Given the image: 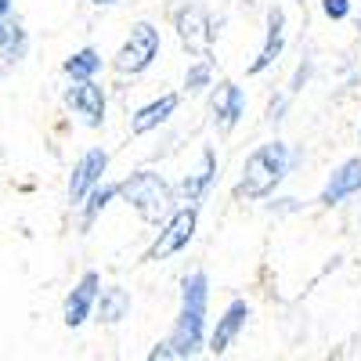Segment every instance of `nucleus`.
Segmentation results:
<instances>
[{
  "mask_svg": "<svg viewBox=\"0 0 361 361\" xmlns=\"http://www.w3.org/2000/svg\"><path fill=\"white\" fill-rule=\"evenodd\" d=\"M209 109H214V123L217 130H231L238 119H243V109H246V98H243V90H238L235 83H221L214 90V102H209Z\"/></svg>",
  "mask_w": 361,
  "mask_h": 361,
  "instance_id": "nucleus-10",
  "label": "nucleus"
},
{
  "mask_svg": "<svg viewBox=\"0 0 361 361\" xmlns=\"http://www.w3.org/2000/svg\"><path fill=\"white\" fill-rule=\"evenodd\" d=\"M354 192H361V159L343 163L333 177H329V185H325V192H322V202H325V206H336V202H343V199L354 195Z\"/></svg>",
  "mask_w": 361,
  "mask_h": 361,
  "instance_id": "nucleus-12",
  "label": "nucleus"
},
{
  "mask_svg": "<svg viewBox=\"0 0 361 361\" xmlns=\"http://www.w3.org/2000/svg\"><path fill=\"white\" fill-rule=\"evenodd\" d=\"M69 105L87 119L90 127H98L102 119H105V94H102V87L90 83V80H80V83L69 90Z\"/></svg>",
  "mask_w": 361,
  "mask_h": 361,
  "instance_id": "nucleus-11",
  "label": "nucleus"
},
{
  "mask_svg": "<svg viewBox=\"0 0 361 361\" xmlns=\"http://www.w3.org/2000/svg\"><path fill=\"white\" fill-rule=\"evenodd\" d=\"M246 322H250V304H246V300H231L228 311H224L221 322H217V329H214V336H209V350L224 354V350L238 340V333L246 329Z\"/></svg>",
  "mask_w": 361,
  "mask_h": 361,
  "instance_id": "nucleus-9",
  "label": "nucleus"
},
{
  "mask_svg": "<svg viewBox=\"0 0 361 361\" xmlns=\"http://www.w3.org/2000/svg\"><path fill=\"white\" fill-rule=\"evenodd\" d=\"M98 66H102V58H98V51H90V47H83V51H76L69 62H66V73L73 76V80H90L98 73Z\"/></svg>",
  "mask_w": 361,
  "mask_h": 361,
  "instance_id": "nucleus-17",
  "label": "nucleus"
},
{
  "mask_svg": "<svg viewBox=\"0 0 361 361\" xmlns=\"http://www.w3.org/2000/svg\"><path fill=\"white\" fill-rule=\"evenodd\" d=\"M177 37L192 54L206 58L209 47H214V29H209V18L202 8H185L177 11Z\"/></svg>",
  "mask_w": 361,
  "mask_h": 361,
  "instance_id": "nucleus-6",
  "label": "nucleus"
},
{
  "mask_svg": "<svg viewBox=\"0 0 361 361\" xmlns=\"http://www.w3.org/2000/svg\"><path fill=\"white\" fill-rule=\"evenodd\" d=\"M94 4H112V0H94Z\"/></svg>",
  "mask_w": 361,
  "mask_h": 361,
  "instance_id": "nucleus-23",
  "label": "nucleus"
},
{
  "mask_svg": "<svg viewBox=\"0 0 361 361\" xmlns=\"http://www.w3.org/2000/svg\"><path fill=\"white\" fill-rule=\"evenodd\" d=\"M177 109V94H163L159 102H152V105H145L137 116H134V134H148V130H156L163 119H170V112Z\"/></svg>",
  "mask_w": 361,
  "mask_h": 361,
  "instance_id": "nucleus-16",
  "label": "nucleus"
},
{
  "mask_svg": "<svg viewBox=\"0 0 361 361\" xmlns=\"http://www.w3.org/2000/svg\"><path fill=\"white\" fill-rule=\"evenodd\" d=\"M116 195V188H102V192H94V195H90V206H87V221L83 224H90V221H94L98 214H102V209H105V202Z\"/></svg>",
  "mask_w": 361,
  "mask_h": 361,
  "instance_id": "nucleus-19",
  "label": "nucleus"
},
{
  "mask_svg": "<svg viewBox=\"0 0 361 361\" xmlns=\"http://www.w3.org/2000/svg\"><path fill=\"white\" fill-rule=\"evenodd\" d=\"M214 170H217V159H214V152H202V159H199V166L185 177V185H180V192H185V199L188 202H199L202 195H206V188H209V180H214Z\"/></svg>",
  "mask_w": 361,
  "mask_h": 361,
  "instance_id": "nucleus-15",
  "label": "nucleus"
},
{
  "mask_svg": "<svg viewBox=\"0 0 361 361\" xmlns=\"http://www.w3.org/2000/svg\"><path fill=\"white\" fill-rule=\"evenodd\" d=\"M116 195H123L141 214V221H148V224H159L170 214V185L159 173H148V170L130 173L123 185L116 188Z\"/></svg>",
  "mask_w": 361,
  "mask_h": 361,
  "instance_id": "nucleus-3",
  "label": "nucleus"
},
{
  "mask_svg": "<svg viewBox=\"0 0 361 361\" xmlns=\"http://www.w3.org/2000/svg\"><path fill=\"white\" fill-rule=\"evenodd\" d=\"M105 166H109V156L102 152V148H90V152H83V159L73 166V180H69V199L73 202H83L87 195H90V188L102 180V173H105Z\"/></svg>",
  "mask_w": 361,
  "mask_h": 361,
  "instance_id": "nucleus-8",
  "label": "nucleus"
},
{
  "mask_svg": "<svg viewBox=\"0 0 361 361\" xmlns=\"http://www.w3.org/2000/svg\"><path fill=\"white\" fill-rule=\"evenodd\" d=\"M206 296H209V282L202 271L185 279L180 286V314H177V325L170 340H163L180 361H188L199 347H202V336H206Z\"/></svg>",
  "mask_w": 361,
  "mask_h": 361,
  "instance_id": "nucleus-1",
  "label": "nucleus"
},
{
  "mask_svg": "<svg viewBox=\"0 0 361 361\" xmlns=\"http://www.w3.org/2000/svg\"><path fill=\"white\" fill-rule=\"evenodd\" d=\"M322 8H325L329 18H347V11H350L347 0H322Z\"/></svg>",
  "mask_w": 361,
  "mask_h": 361,
  "instance_id": "nucleus-21",
  "label": "nucleus"
},
{
  "mask_svg": "<svg viewBox=\"0 0 361 361\" xmlns=\"http://www.w3.org/2000/svg\"><path fill=\"white\" fill-rule=\"evenodd\" d=\"M98 289H102V279L98 271H87V275L73 286V293L66 296V325L69 329H80L90 311H94V300H98Z\"/></svg>",
  "mask_w": 361,
  "mask_h": 361,
  "instance_id": "nucleus-7",
  "label": "nucleus"
},
{
  "mask_svg": "<svg viewBox=\"0 0 361 361\" xmlns=\"http://www.w3.org/2000/svg\"><path fill=\"white\" fill-rule=\"evenodd\" d=\"M206 83H209V66H206V62L192 66V69H188V76H185V87H188V90H202Z\"/></svg>",
  "mask_w": 361,
  "mask_h": 361,
  "instance_id": "nucleus-20",
  "label": "nucleus"
},
{
  "mask_svg": "<svg viewBox=\"0 0 361 361\" xmlns=\"http://www.w3.org/2000/svg\"><path fill=\"white\" fill-rule=\"evenodd\" d=\"M195 224H199V209H195V206L177 209V214L166 221V228L159 231V238L152 243V250H148V257H145V260H166V257L180 253V250H185V246L192 243Z\"/></svg>",
  "mask_w": 361,
  "mask_h": 361,
  "instance_id": "nucleus-5",
  "label": "nucleus"
},
{
  "mask_svg": "<svg viewBox=\"0 0 361 361\" xmlns=\"http://www.w3.org/2000/svg\"><path fill=\"white\" fill-rule=\"evenodd\" d=\"M282 44H286V15H282V8H271V11H267V40H264L260 58L250 66V73H264V69L282 54Z\"/></svg>",
  "mask_w": 361,
  "mask_h": 361,
  "instance_id": "nucleus-13",
  "label": "nucleus"
},
{
  "mask_svg": "<svg viewBox=\"0 0 361 361\" xmlns=\"http://www.w3.org/2000/svg\"><path fill=\"white\" fill-rule=\"evenodd\" d=\"M156 54H159V29H152L148 22H137L130 29V40L116 54V69L119 73H141L152 66Z\"/></svg>",
  "mask_w": 361,
  "mask_h": 361,
  "instance_id": "nucleus-4",
  "label": "nucleus"
},
{
  "mask_svg": "<svg viewBox=\"0 0 361 361\" xmlns=\"http://www.w3.org/2000/svg\"><path fill=\"white\" fill-rule=\"evenodd\" d=\"M289 166V152L282 141H267L257 152H250L246 166H243V180H238L235 195L238 199H264L279 188V180L286 177Z\"/></svg>",
  "mask_w": 361,
  "mask_h": 361,
  "instance_id": "nucleus-2",
  "label": "nucleus"
},
{
  "mask_svg": "<svg viewBox=\"0 0 361 361\" xmlns=\"http://www.w3.org/2000/svg\"><path fill=\"white\" fill-rule=\"evenodd\" d=\"M145 361H180V357H177L166 343H156V347H152V354H148Z\"/></svg>",
  "mask_w": 361,
  "mask_h": 361,
  "instance_id": "nucleus-22",
  "label": "nucleus"
},
{
  "mask_svg": "<svg viewBox=\"0 0 361 361\" xmlns=\"http://www.w3.org/2000/svg\"><path fill=\"white\" fill-rule=\"evenodd\" d=\"M98 322L105 325H116L130 314V293L123 286H109V289H98Z\"/></svg>",
  "mask_w": 361,
  "mask_h": 361,
  "instance_id": "nucleus-14",
  "label": "nucleus"
},
{
  "mask_svg": "<svg viewBox=\"0 0 361 361\" xmlns=\"http://www.w3.org/2000/svg\"><path fill=\"white\" fill-rule=\"evenodd\" d=\"M11 0H0V47H11L15 29H11Z\"/></svg>",
  "mask_w": 361,
  "mask_h": 361,
  "instance_id": "nucleus-18",
  "label": "nucleus"
}]
</instances>
